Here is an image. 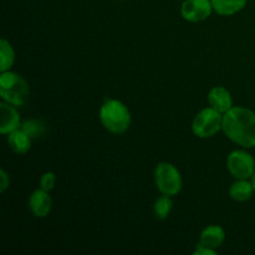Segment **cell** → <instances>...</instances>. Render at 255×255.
I'll return each instance as SVG.
<instances>
[{
	"instance_id": "cell-7",
	"label": "cell",
	"mask_w": 255,
	"mask_h": 255,
	"mask_svg": "<svg viewBox=\"0 0 255 255\" xmlns=\"http://www.w3.org/2000/svg\"><path fill=\"white\" fill-rule=\"evenodd\" d=\"M212 7L209 0H186L182 5V15L188 21H202L211 15Z\"/></svg>"
},
{
	"instance_id": "cell-9",
	"label": "cell",
	"mask_w": 255,
	"mask_h": 255,
	"mask_svg": "<svg viewBox=\"0 0 255 255\" xmlns=\"http://www.w3.org/2000/svg\"><path fill=\"white\" fill-rule=\"evenodd\" d=\"M208 101L214 110L226 114L232 109V96L224 87H214L208 95Z\"/></svg>"
},
{
	"instance_id": "cell-3",
	"label": "cell",
	"mask_w": 255,
	"mask_h": 255,
	"mask_svg": "<svg viewBox=\"0 0 255 255\" xmlns=\"http://www.w3.org/2000/svg\"><path fill=\"white\" fill-rule=\"evenodd\" d=\"M0 95L5 101L14 106H22L29 97V87L19 75L4 71L0 76Z\"/></svg>"
},
{
	"instance_id": "cell-20",
	"label": "cell",
	"mask_w": 255,
	"mask_h": 255,
	"mask_svg": "<svg viewBox=\"0 0 255 255\" xmlns=\"http://www.w3.org/2000/svg\"><path fill=\"white\" fill-rule=\"evenodd\" d=\"M196 255H216L217 253L213 251V249L211 248H206V247H202V246H198V249L196 251Z\"/></svg>"
},
{
	"instance_id": "cell-5",
	"label": "cell",
	"mask_w": 255,
	"mask_h": 255,
	"mask_svg": "<svg viewBox=\"0 0 255 255\" xmlns=\"http://www.w3.org/2000/svg\"><path fill=\"white\" fill-rule=\"evenodd\" d=\"M157 188L164 196H176L182 188V178L179 172L171 163H159L154 173Z\"/></svg>"
},
{
	"instance_id": "cell-4",
	"label": "cell",
	"mask_w": 255,
	"mask_h": 255,
	"mask_svg": "<svg viewBox=\"0 0 255 255\" xmlns=\"http://www.w3.org/2000/svg\"><path fill=\"white\" fill-rule=\"evenodd\" d=\"M223 127V117L217 110L206 109L199 112L193 121V132L201 138L212 137Z\"/></svg>"
},
{
	"instance_id": "cell-15",
	"label": "cell",
	"mask_w": 255,
	"mask_h": 255,
	"mask_svg": "<svg viewBox=\"0 0 255 255\" xmlns=\"http://www.w3.org/2000/svg\"><path fill=\"white\" fill-rule=\"evenodd\" d=\"M14 59L15 54L11 45L6 40H1L0 41V70H1V72L6 71L12 66Z\"/></svg>"
},
{
	"instance_id": "cell-6",
	"label": "cell",
	"mask_w": 255,
	"mask_h": 255,
	"mask_svg": "<svg viewBox=\"0 0 255 255\" xmlns=\"http://www.w3.org/2000/svg\"><path fill=\"white\" fill-rule=\"evenodd\" d=\"M227 166L232 176L237 179H248L255 172V161L249 153L243 151L232 152L227 159Z\"/></svg>"
},
{
	"instance_id": "cell-12",
	"label": "cell",
	"mask_w": 255,
	"mask_h": 255,
	"mask_svg": "<svg viewBox=\"0 0 255 255\" xmlns=\"http://www.w3.org/2000/svg\"><path fill=\"white\" fill-rule=\"evenodd\" d=\"M7 142H9V146L11 147L12 151L16 152V153L24 154L30 149L31 138L22 129L21 131L20 129H15V131L10 132Z\"/></svg>"
},
{
	"instance_id": "cell-13",
	"label": "cell",
	"mask_w": 255,
	"mask_h": 255,
	"mask_svg": "<svg viewBox=\"0 0 255 255\" xmlns=\"http://www.w3.org/2000/svg\"><path fill=\"white\" fill-rule=\"evenodd\" d=\"M213 9L221 15H233L241 11L247 4V0H211Z\"/></svg>"
},
{
	"instance_id": "cell-10",
	"label": "cell",
	"mask_w": 255,
	"mask_h": 255,
	"mask_svg": "<svg viewBox=\"0 0 255 255\" xmlns=\"http://www.w3.org/2000/svg\"><path fill=\"white\" fill-rule=\"evenodd\" d=\"M0 111H1V125H0V132L1 133H10V132L19 128V115L11 106L1 104L0 105Z\"/></svg>"
},
{
	"instance_id": "cell-18",
	"label": "cell",
	"mask_w": 255,
	"mask_h": 255,
	"mask_svg": "<svg viewBox=\"0 0 255 255\" xmlns=\"http://www.w3.org/2000/svg\"><path fill=\"white\" fill-rule=\"evenodd\" d=\"M55 182H56V177L52 172H47L44 176L41 177V181H40V186H41V189L49 192L54 188Z\"/></svg>"
},
{
	"instance_id": "cell-8",
	"label": "cell",
	"mask_w": 255,
	"mask_h": 255,
	"mask_svg": "<svg viewBox=\"0 0 255 255\" xmlns=\"http://www.w3.org/2000/svg\"><path fill=\"white\" fill-rule=\"evenodd\" d=\"M29 206L35 217H37V218H45L49 214V212L51 211L52 201L46 191L39 189V191H35L31 194Z\"/></svg>"
},
{
	"instance_id": "cell-2",
	"label": "cell",
	"mask_w": 255,
	"mask_h": 255,
	"mask_svg": "<svg viewBox=\"0 0 255 255\" xmlns=\"http://www.w3.org/2000/svg\"><path fill=\"white\" fill-rule=\"evenodd\" d=\"M102 124L112 133H124L131 125V115L127 107L117 100H109L100 111Z\"/></svg>"
},
{
	"instance_id": "cell-17",
	"label": "cell",
	"mask_w": 255,
	"mask_h": 255,
	"mask_svg": "<svg viewBox=\"0 0 255 255\" xmlns=\"http://www.w3.org/2000/svg\"><path fill=\"white\" fill-rule=\"evenodd\" d=\"M172 206H173V203H172L168 196L161 197V198L157 199L156 203H154V214H156L157 218L166 219L168 214L171 213Z\"/></svg>"
},
{
	"instance_id": "cell-21",
	"label": "cell",
	"mask_w": 255,
	"mask_h": 255,
	"mask_svg": "<svg viewBox=\"0 0 255 255\" xmlns=\"http://www.w3.org/2000/svg\"><path fill=\"white\" fill-rule=\"evenodd\" d=\"M252 184H253L254 191H255V172H254V174H253V181H252Z\"/></svg>"
},
{
	"instance_id": "cell-11",
	"label": "cell",
	"mask_w": 255,
	"mask_h": 255,
	"mask_svg": "<svg viewBox=\"0 0 255 255\" xmlns=\"http://www.w3.org/2000/svg\"><path fill=\"white\" fill-rule=\"evenodd\" d=\"M224 238H226V234H224V231L221 227H208V228H206L202 232L201 243H199V246L211 249L218 248V247L222 246V243L224 242Z\"/></svg>"
},
{
	"instance_id": "cell-16",
	"label": "cell",
	"mask_w": 255,
	"mask_h": 255,
	"mask_svg": "<svg viewBox=\"0 0 255 255\" xmlns=\"http://www.w3.org/2000/svg\"><path fill=\"white\" fill-rule=\"evenodd\" d=\"M22 131L27 134L31 139L40 138L46 132V125L41 120H30L22 125Z\"/></svg>"
},
{
	"instance_id": "cell-14",
	"label": "cell",
	"mask_w": 255,
	"mask_h": 255,
	"mask_svg": "<svg viewBox=\"0 0 255 255\" xmlns=\"http://www.w3.org/2000/svg\"><path fill=\"white\" fill-rule=\"evenodd\" d=\"M253 184L247 182L246 179H239L229 189V194H231L232 198L238 202H246L251 199L252 196H253Z\"/></svg>"
},
{
	"instance_id": "cell-19",
	"label": "cell",
	"mask_w": 255,
	"mask_h": 255,
	"mask_svg": "<svg viewBox=\"0 0 255 255\" xmlns=\"http://www.w3.org/2000/svg\"><path fill=\"white\" fill-rule=\"evenodd\" d=\"M0 178H1V184H0V192H4L9 187V177L4 169L0 171Z\"/></svg>"
},
{
	"instance_id": "cell-1",
	"label": "cell",
	"mask_w": 255,
	"mask_h": 255,
	"mask_svg": "<svg viewBox=\"0 0 255 255\" xmlns=\"http://www.w3.org/2000/svg\"><path fill=\"white\" fill-rule=\"evenodd\" d=\"M227 137L243 147H255V114L248 109L234 107L223 116Z\"/></svg>"
}]
</instances>
